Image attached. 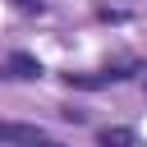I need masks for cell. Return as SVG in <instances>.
I'll use <instances>...</instances> for the list:
<instances>
[{"mask_svg": "<svg viewBox=\"0 0 147 147\" xmlns=\"http://www.w3.org/2000/svg\"><path fill=\"white\" fill-rule=\"evenodd\" d=\"M142 83H147V74H142Z\"/></svg>", "mask_w": 147, "mask_h": 147, "instance_id": "cell-7", "label": "cell"}, {"mask_svg": "<svg viewBox=\"0 0 147 147\" xmlns=\"http://www.w3.org/2000/svg\"><path fill=\"white\" fill-rule=\"evenodd\" d=\"M5 74L9 78H41V60L28 55V51H9L5 55Z\"/></svg>", "mask_w": 147, "mask_h": 147, "instance_id": "cell-1", "label": "cell"}, {"mask_svg": "<svg viewBox=\"0 0 147 147\" xmlns=\"http://www.w3.org/2000/svg\"><path fill=\"white\" fill-rule=\"evenodd\" d=\"M0 138H5V142H28V147H37V142H41V129H32V124H14V119H9V124L0 129Z\"/></svg>", "mask_w": 147, "mask_h": 147, "instance_id": "cell-2", "label": "cell"}, {"mask_svg": "<svg viewBox=\"0 0 147 147\" xmlns=\"http://www.w3.org/2000/svg\"><path fill=\"white\" fill-rule=\"evenodd\" d=\"M60 115H64V119H69V124H83V119H87V115H83V110H74V106H64V110H60Z\"/></svg>", "mask_w": 147, "mask_h": 147, "instance_id": "cell-5", "label": "cell"}, {"mask_svg": "<svg viewBox=\"0 0 147 147\" xmlns=\"http://www.w3.org/2000/svg\"><path fill=\"white\" fill-rule=\"evenodd\" d=\"M96 147H133V129H124V124H106V129L96 133Z\"/></svg>", "mask_w": 147, "mask_h": 147, "instance_id": "cell-3", "label": "cell"}, {"mask_svg": "<svg viewBox=\"0 0 147 147\" xmlns=\"http://www.w3.org/2000/svg\"><path fill=\"white\" fill-rule=\"evenodd\" d=\"M9 5H14V9H18V14H41V9H46V5H41V0H9Z\"/></svg>", "mask_w": 147, "mask_h": 147, "instance_id": "cell-4", "label": "cell"}, {"mask_svg": "<svg viewBox=\"0 0 147 147\" xmlns=\"http://www.w3.org/2000/svg\"><path fill=\"white\" fill-rule=\"evenodd\" d=\"M37 147H60V142H46V138H41V142H37Z\"/></svg>", "mask_w": 147, "mask_h": 147, "instance_id": "cell-6", "label": "cell"}]
</instances>
